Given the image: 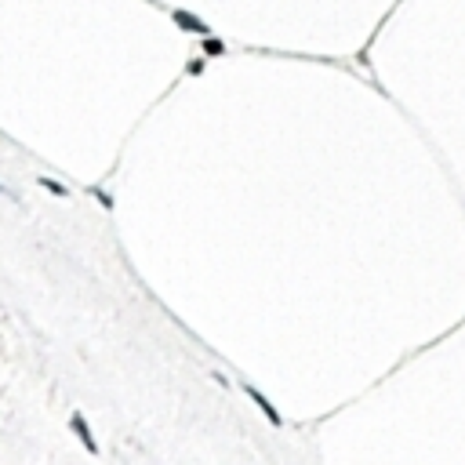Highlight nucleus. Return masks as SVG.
<instances>
[{"label":"nucleus","instance_id":"obj_1","mask_svg":"<svg viewBox=\"0 0 465 465\" xmlns=\"http://www.w3.org/2000/svg\"><path fill=\"white\" fill-rule=\"evenodd\" d=\"M70 429L77 432V440H80V444L87 447V454H99V444H95V437H91V425L84 422V415H80V411H77V415L70 418Z\"/></svg>","mask_w":465,"mask_h":465},{"label":"nucleus","instance_id":"obj_2","mask_svg":"<svg viewBox=\"0 0 465 465\" xmlns=\"http://www.w3.org/2000/svg\"><path fill=\"white\" fill-rule=\"evenodd\" d=\"M171 18L185 29V33H200V37H207V33H211V26H207V22H200L197 15H190V11H171Z\"/></svg>","mask_w":465,"mask_h":465},{"label":"nucleus","instance_id":"obj_3","mask_svg":"<svg viewBox=\"0 0 465 465\" xmlns=\"http://www.w3.org/2000/svg\"><path fill=\"white\" fill-rule=\"evenodd\" d=\"M247 396H251V400H255V404L262 407V415H266V418H269L273 425H284V418H280V415H276V407L269 404V400H266V396H262V393H258L255 385H247Z\"/></svg>","mask_w":465,"mask_h":465},{"label":"nucleus","instance_id":"obj_4","mask_svg":"<svg viewBox=\"0 0 465 465\" xmlns=\"http://www.w3.org/2000/svg\"><path fill=\"white\" fill-rule=\"evenodd\" d=\"M40 185H44L48 193H55V197H66V185H58L55 178H44V175H40Z\"/></svg>","mask_w":465,"mask_h":465},{"label":"nucleus","instance_id":"obj_5","mask_svg":"<svg viewBox=\"0 0 465 465\" xmlns=\"http://www.w3.org/2000/svg\"><path fill=\"white\" fill-rule=\"evenodd\" d=\"M0 197H8V190H4V185H0Z\"/></svg>","mask_w":465,"mask_h":465}]
</instances>
